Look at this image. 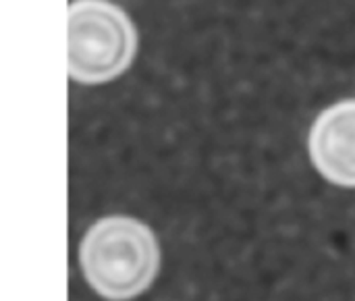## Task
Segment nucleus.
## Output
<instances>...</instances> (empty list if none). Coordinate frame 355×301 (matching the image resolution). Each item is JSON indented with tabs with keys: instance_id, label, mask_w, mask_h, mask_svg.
<instances>
[{
	"instance_id": "obj_3",
	"label": "nucleus",
	"mask_w": 355,
	"mask_h": 301,
	"mask_svg": "<svg viewBox=\"0 0 355 301\" xmlns=\"http://www.w3.org/2000/svg\"><path fill=\"white\" fill-rule=\"evenodd\" d=\"M314 169L331 183L355 187V100L329 106L308 137Z\"/></svg>"
},
{
	"instance_id": "obj_1",
	"label": "nucleus",
	"mask_w": 355,
	"mask_h": 301,
	"mask_svg": "<svg viewBox=\"0 0 355 301\" xmlns=\"http://www.w3.org/2000/svg\"><path fill=\"white\" fill-rule=\"evenodd\" d=\"M79 266L85 283L108 301H131L152 287L160 270L154 231L131 216L96 221L81 246Z\"/></svg>"
},
{
	"instance_id": "obj_2",
	"label": "nucleus",
	"mask_w": 355,
	"mask_h": 301,
	"mask_svg": "<svg viewBox=\"0 0 355 301\" xmlns=\"http://www.w3.org/2000/svg\"><path fill=\"white\" fill-rule=\"evenodd\" d=\"M137 52L127 12L108 0H75L69 8V75L96 85L123 75Z\"/></svg>"
}]
</instances>
